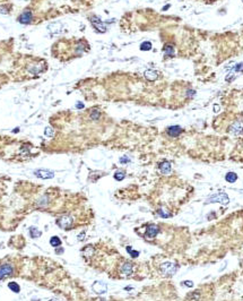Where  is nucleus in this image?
I'll return each instance as SVG.
<instances>
[{
	"mask_svg": "<svg viewBox=\"0 0 243 301\" xmlns=\"http://www.w3.org/2000/svg\"><path fill=\"white\" fill-rule=\"evenodd\" d=\"M228 202H229V198H228V196L225 194V192H218V194H215V195L210 196L209 198L207 199L206 204L221 203V204H223V205H227Z\"/></svg>",
	"mask_w": 243,
	"mask_h": 301,
	"instance_id": "1",
	"label": "nucleus"
},
{
	"mask_svg": "<svg viewBox=\"0 0 243 301\" xmlns=\"http://www.w3.org/2000/svg\"><path fill=\"white\" fill-rule=\"evenodd\" d=\"M89 21H91V23L93 24L94 29H95L97 32H100V33H104V32L106 31V26H105V24L101 21V18H100V17H97V16H92V17L89 18Z\"/></svg>",
	"mask_w": 243,
	"mask_h": 301,
	"instance_id": "2",
	"label": "nucleus"
},
{
	"mask_svg": "<svg viewBox=\"0 0 243 301\" xmlns=\"http://www.w3.org/2000/svg\"><path fill=\"white\" fill-rule=\"evenodd\" d=\"M177 271V266L173 263H164V264L161 265V272L164 274V275H173L174 273Z\"/></svg>",
	"mask_w": 243,
	"mask_h": 301,
	"instance_id": "3",
	"label": "nucleus"
},
{
	"mask_svg": "<svg viewBox=\"0 0 243 301\" xmlns=\"http://www.w3.org/2000/svg\"><path fill=\"white\" fill-rule=\"evenodd\" d=\"M13 272H14V268L10 264H4L1 267H0V280L6 279L7 276H10L13 275Z\"/></svg>",
	"mask_w": 243,
	"mask_h": 301,
	"instance_id": "4",
	"label": "nucleus"
},
{
	"mask_svg": "<svg viewBox=\"0 0 243 301\" xmlns=\"http://www.w3.org/2000/svg\"><path fill=\"white\" fill-rule=\"evenodd\" d=\"M92 289H93V291L95 293L102 294L108 291V285L104 282H102V281H96V282H94V284L92 285Z\"/></svg>",
	"mask_w": 243,
	"mask_h": 301,
	"instance_id": "5",
	"label": "nucleus"
},
{
	"mask_svg": "<svg viewBox=\"0 0 243 301\" xmlns=\"http://www.w3.org/2000/svg\"><path fill=\"white\" fill-rule=\"evenodd\" d=\"M32 18H33V15H32V11L31 10H24L22 14L19 15L18 17V22L21 24H24V25H27L32 22Z\"/></svg>",
	"mask_w": 243,
	"mask_h": 301,
	"instance_id": "6",
	"label": "nucleus"
},
{
	"mask_svg": "<svg viewBox=\"0 0 243 301\" xmlns=\"http://www.w3.org/2000/svg\"><path fill=\"white\" fill-rule=\"evenodd\" d=\"M57 224H58L61 229L68 230V229L71 227V224H73V219H71L70 216H62V217L58 219Z\"/></svg>",
	"mask_w": 243,
	"mask_h": 301,
	"instance_id": "7",
	"label": "nucleus"
},
{
	"mask_svg": "<svg viewBox=\"0 0 243 301\" xmlns=\"http://www.w3.org/2000/svg\"><path fill=\"white\" fill-rule=\"evenodd\" d=\"M34 174L37 177V178H41V179H52L54 177V172L53 171H50V170H44V169H40L34 171Z\"/></svg>",
	"mask_w": 243,
	"mask_h": 301,
	"instance_id": "8",
	"label": "nucleus"
},
{
	"mask_svg": "<svg viewBox=\"0 0 243 301\" xmlns=\"http://www.w3.org/2000/svg\"><path fill=\"white\" fill-rule=\"evenodd\" d=\"M157 233H158V227L156 224H150L146 231V237L148 239H153Z\"/></svg>",
	"mask_w": 243,
	"mask_h": 301,
	"instance_id": "9",
	"label": "nucleus"
},
{
	"mask_svg": "<svg viewBox=\"0 0 243 301\" xmlns=\"http://www.w3.org/2000/svg\"><path fill=\"white\" fill-rule=\"evenodd\" d=\"M182 132L183 130H182V128L180 126H171V127L167 128V134H169L170 136H172V137H177Z\"/></svg>",
	"mask_w": 243,
	"mask_h": 301,
	"instance_id": "10",
	"label": "nucleus"
},
{
	"mask_svg": "<svg viewBox=\"0 0 243 301\" xmlns=\"http://www.w3.org/2000/svg\"><path fill=\"white\" fill-rule=\"evenodd\" d=\"M229 132L234 135H240L243 132V126L240 124V122H235L234 125L229 128Z\"/></svg>",
	"mask_w": 243,
	"mask_h": 301,
	"instance_id": "11",
	"label": "nucleus"
},
{
	"mask_svg": "<svg viewBox=\"0 0 243 301\" xmlns=\"http://www.w3.org/2000/svg\"><path fill=\"white\" fill-rule=\"evenodd\" d=\"M160 170H161V172H162L163 174H169L170 172H171V163L167 161L162 162L160 164Z\"/></svg>",
	"mask_w": 243,
	"mask_h": 301,
	"instance_id": "12",
	"label": "nucleus"
},
{
	"mask_svg": "<svg viewBox=\"0 0 243 301\" xmlns=\"http://www.w3.org/2000/svg\"><path fill=\"white\" fill-rule=\"evenodd\" d=\"M145 77L148 81H155L158 77V73L156 70H153V69H148L145 71Z\"/></svg>",
	"mask_w": 243,
	"mask_h": 301,
	"instance_id": "13",
	"label": "nucleus"
},
{
	"mask_svg": "<svg viewBox=\"0 0 243 301\" xmlns=\"http://www.w3.org/2000/svg\"><path fill=\"white\" fill-rule=\"evenodd\" d=\"M121 273L125 275H131L133 274V264L130 263H125L121 267Z\"/></svg>",
	"mask_w": 243,
	"mask_h": 301,
	"instance_id": "14",
	"label": "nucleus"
},
{
	"mask_svg": "<svg viewBox=\"0 0 243 301\" xmlns=\"http://www.w3.org/2000/svg\"><path fill=\"white\" fill-rule=\"evenodd\" d=\"M49 31L51 32V33H60L61 32V29H62V26H61V24L60 23H54V24H51V25H49Z\"/></svg>",
	"mask_w": 243,
	"mask_h": 301,
	"instance_id": "15",
	"label": "nucleus"
},
{
	"mask_svg": "<svg viewBox=\"0 0 243 301\" xmlns=\"http://www.w3.org/2000/svg\"><path fill=\"white\" fill-rule=\"evenodd\" d=\"M41 235H42V232H41V231H40L37 228H35V227H31L30 228L31 238H33V239H35V238H40Z\"/></svg>",
	"mask_w": 243,
	"mask_h": 301,
	"instance_id": "16",
	"label": "nucleus"
},
{
	"mask_svg": "<svg viewBox=\"0 0 243 301\" xmlns=\"http://www.w3.org/2000/svg\"><path fill=\"white\" fill-rule=\"evenodd\" d=\"M225 180H226L227 182L233 184V182H235L236 180H237V174L234 173V172H228L227 174L225 176Z\"/></svg>",
	"mask_w": 243,
	"mask_h": 301,
	"instance_id": "17",
	"label": "nucleus"
},
{
	"mask_svg": "<svg viewBox=\"0 0 243 301\" xmlns=\"http://www.w3.org/2000/svg\"><path fill=\"white\" fill-rule=\"evenodd\" d=\"M8 287H9L13 292H15V293H18V292L21 291V287H19V285H18L16 282H10V283H8Z\"/></svg>",
	"mask_w": 243,
	"mask_h": 301,
	"instance_id": "18",
	"label": "nucleus"
},
{
	"mask_svg": "<svg viewBox=\"0 0 243 301\" xmlns=\"http://www.w3.org/2000/svg\"><path fill=\"white\" fill-rule=\"evenodd\" d=\"M50 245H51L52 247H59L60 245H61V240L59 239V237H52L51 239H50Z\"/></svg>",
	"mask_w": 243,
	"mask_h": 301,
	"instance_id": "19",
	"label": "nucleus"
},
{
	"mask_svg": "<svg viewBox=\"0 0 243 301\" xmlns=\"http://www.w3.org/2000/svg\"><path fill=\"white\" fill-rule=\"evenodd\" d=\"M152 49V43L149 41H146V42H143L140 44V50L141 51H149Z\"/></svg>",
	"mask_w": 243,
	"mask_h": 301,
	"instance_id": "20",
	"label": "nucleus"
},
{
	"mask_svg": "<svg viewBox=\"0 0 243 301\" xmlns=\"http://www.w3.org/2000/svg\"><path fill=\"white\" fill-rule=\"evenodd\" d=\"M125 171H117L115 174H114V179L118 180V181H121V180L125 179Z\"/></svg>",
	"mask_w": 243,
	"mask_h": 301,
	"instance_id": "21",
	"label": "nucleus"
},
{
	"mask_svg": "<svg viewBox=\"0 0 243 301\" xmlns=\"http://www.w3.org/2000/svg\"><path fill=\"white\" fill-rule=\"evenodd\" d=\"M127 251L133 256V258H136V257H138L139 256V251H135V250H133V248L130 247V246H128L127 247Z\"/></svg>",
	"mask_w": 243,
	"mask_h": 301,
	"instance_id": "22",
	"label": "nucleus"
},
{
	"mask_svg": "<svg viewBox=\"0 0 243 301\" xmlns=\"http://www.w3.org/2000/svg\"><path fill=\"white\" fill-rule=\"evenodd\" d=\"M101 116V113H100V111L98 110H93L91 112V118L93 119V120H97L98 118Z\"/></svg>",
	"mask_w": 243,
	"mask_h": 301,
	"instance_id": "23",
	"label": "nucleus"
},
{
	"mask_svg": "<svg viewBox=\"0 0 243 301\" xmlns=\"http://www.w3.org/2000/svg\"><path fill=\"white\" fill-rule=\"evenodd\" d=\"M44 134H45V136H48V137H52V136L54 135V130L52 129L51 127H46L44 130Z\"/></svg>",
	"mask_w": 243,
	"mask_h": 301,
	"instance_id": "24",
	"label": "nucleus"
},
{
	"mask_svg": "<svg viewBox=\"0 0 243 301\" xmlns=\"http://www.w3.org/2000/svg\"><path fill=\"white\" fill-rule=\"evenodd\" d=\"M237 71H243V62L237 64V65L232 69V73H237Z\"/></svg>",
	"mask_w": 243,
	"mask_h": 301,
	"instance_id": "25",
	"label": "nucleus"
},
{
	"mask_svg": "<svg viewBox=\"0 0 243 301\" xmlns=\"http://www.w3.org/2000/svg\"><path fill=\"white\" fill-rule=\"evenodd\" d=\"M164 52H165V54H169V56H172L173 53H174V49L172 48V46H165L164 48Z\"/></svg>",
	"mask_w": 243,
	"mask_h": 301,
	"instance_id": "26",
	"label": "nucleus"
},
{
	"mask_svg": "<svg viewBox=\"0 0 243 301\" xmlns=\"http://www.w3.org/2000/svg\"><path fill=\"white\" fill-rule=\"evenodd\" d=\"M157 213H158L160 216H162V217H170V216H171V214H170L169 212H165L164 209H158Z\"/></svg>",
	"mask_w": 243,
	"mask_h": 301,
	"instance_id": "27",
	"label": "nucleus"
},
{
	"mask_svg": "<svg viewBox=\"0 0 243 301\" xmlns=\"http://www.w3.org/2000/svg\"><path fill=\"white\" fill-rule=\"evenodd\" d=\"M128 162H130V159H129V157H127V156L120 157V163H128Z\"/></svg>",
	"mask_w": 243,
	"mask_h": 301,
	"instance_id": "28",
	"label": "nucleus"
},
{
	"mask_svg": "<svg viewBox=\"0 0 243 301\" xmlns=\"http://www.w3.org/2000/svg\"><path fill=\"white\" fill-rule=\"evenodd\" d=\"M184 285H187V287H193V283H192L191 281H184V282H182Z\"/></svg>",
	"mask_w": 243,
	"mask_h": 301,
	"instance_id": "29",
	"label": "nucleus"
},
{
	"mask_svg": "<svg viewBox=\"0 0 243 301\" xmlns=\"http://www.w3.org/2000/svg\"><path fill=\"white\" fill-rule=\"evenodd\" d=\"M76 107H77V109H83V108H84V104H83L81 102H78Z\"/></svg>",
	"mask_w": 243,
	"mask_h": 301,
	"instance_id": "30",
	"label": "nucleus"
},
{
	"mask_svg": "<svg viewBox=\"0 0 243 301\" xmlns=\"http://www.w3.org/2000/svg\"><path fill=\"white\" fill-rule=\"evenodd\" d=\"M214 111H215V112H218V111H219V107H218V105H215V109H214Z\"/></svg>",
	"mask_w": 243,
	"mask_h": 301,
	"instance_id": "31",
	"label": "nucleus"
},
{
	"mask_svg": "<svg viewBox=\"0 0 243 301\" xmlns=\"http://www.w3.org/2000/svg\"><path fill=\"white\" fill-rule=\"evenodd\" d=\"M170 7H171V5H166V6L163 7V10H166V9H169Z\"/></svg>",
	"mask_w": 243,
	"mask_h": 301,
	"instance_id": "32",
	"label": "nucleus"
},
{
	"mask_svg": "<svg viewBox=\"0 0 243 301\" xmlns=\"http://www.w3.org/2000/svg\"><path fill=\"white\" fill-rule=\"evenodd\" d=\"M19 132V128H15V129H14V132Z\"/></svg>",
	"mask_w": 243,
	"mask_h": 301,
	"instance_id": "33",
	"label": "nucleus"
},
{
	"mask_svg": "<svg viewBox=\"0 0 243 301\" xmlns=\"http://www.w3.org/2000/svg\"><path fill=\"white\" fill-rule=\"evenodd\" d=\"M242 1H243V0H242Z\"/></svg>",
	"mask_w": 243,
	"mask_h": 301,
	"instance_id": "34",
	"label": "nucleus"
}]
</instances>
